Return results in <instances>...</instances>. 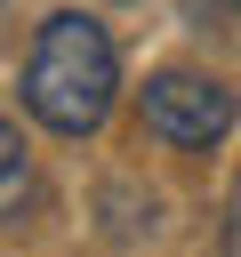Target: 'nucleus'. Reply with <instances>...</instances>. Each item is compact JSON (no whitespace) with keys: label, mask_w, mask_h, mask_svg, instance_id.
Returning <instances> with one entry per match:
<instances>
[{"label":"nucleus","mask_w":241,"mask_h":257,"mask_svg":"<svg viewBox=\"0 0 241 257\" xmlns=\"http://www.w3.org/2000/svg\"><path fill=\"white\" fill-rule=\"evenodd\" d=\"M225 257H241V185H233V201H225Z\"/></svg>","instance_id":"20e7f679"},{"label":"nucleus","mask_w":241,"mask_h":257,"mask_svg":"<svg viewBox=\"0 0 241 257\" xmlns=\"http://www.w3.org/2000/svg\"><path fill=\"white\" fill-rule=\"evenodd\" d=\"M137 112H145V128L161 137V145H177V153H209L225 128H233V112H241V96L217 80V72H153L145 88H137Z\"/></svg>","instance_id":"f03ea898"},{"label":"nucleus","mask_w":241,"mask_h":257,"mask_svg":"<svg viewBox=\"0 0 241 257\" xmlns=\"http://www.w3.org/2000/svg\"><path fill=\"white\" fill-rule=\"evenodd\" d=\"M209 8H225V16H241V0H209Z\"/></svg>","instance_id":"39448f33"},{"label":"nucleus","mask_w":241,"mask_h":257,"mask_svg":"<svg viewBox=\"0 0 241 257\" xmlns=\"http://www.w3.org/2000/svg\"><path fill=\"white\" fill-rule=\"evenodd\" d=\"M32 201H40V169H32V145L16 137V120H0V225H16Z\"/></svg>","instance_id":"7ed1b4c3"},{"label":"nucleus","mask_w":241,"mask_h":257,"mask_svg":"<svg viewBox=\"0 0 241 257\" xmlns=\"http://www.w3.org/2000/svg\"><path fill=\"white\" fill-rule=\"evenodd\" d=\"M112 96H120V56H112L104 24L80 8H56L24 56V112L48 137H96Z\"/></svg>","instance_id":"f257e3e1"}]
</instances>
